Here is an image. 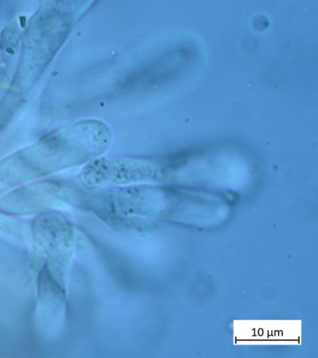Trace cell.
<instances>
[{
    "label": "cell",
    "mask_w": 318,
    "mask_h": 358,
    "mask_svg": "<svg viewBox=\"0 0 318 358\" xmlns=\"http://www.w3.org/2000/svg\"><path fill=\"white\" fill-rule=\"evenodd\" d=\"M111 131L99 120L80 121L46 136L8 159L19 184L57 171L82 165L105 153Z\"/></svg>",
    "instance_id": "1"
},
{
    "label": "cell",
    "mask_w": 318,
    "mask_h": 358,
    "mask_svg": "<svg viewBox=\"0 0 318 358\" xmlns=\"http://www.w3.org/2000/svg\"><path fill=\"white\" fill-rule=\"evenodd\" d=\"M159 174V166L152 161L107 157L89 162L80 173V178L86 187L98 189L150 180Z\"/></svg>",
    "instance_id": "2"
},
{
    "label": "cell",
    "mask_w": 318,
    "mask_h": 358,
    "mask_svg": "<svg viewBox=\"0 0 318 358\" xmlns=\"http://www.w3.org/2000/svg\"><path fill=\"white\" fill-rule=\"evenodd\" d=\"M33 235L52 266L65 268L71 257L74 234L67 219L59 213H45L33 224Z\"/></svg>",
    "instance_id": "3"
}]
</instances>
